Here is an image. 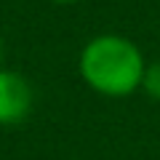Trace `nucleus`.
Segmentation results:
<instances>
[{
	"instance_id": "nucleus-1",
	"label": "nucleus",
	"mask_w": 160,
	"mask_h": 160,
	"mask_svg": "<svg viewBox=\"0 0 160 160\" xmlns=\"http://www.w3.org/2000/svg\"><path fill=\"white\" fill-rule=\"evenodd\" d=\"M147 69L142 48L131 38L118 32L96 35L80 48L78 72L91 91L99 96L123 99L142 91V78Z\"/></svg>"
},
{
	"instance_id": "nucleus-2",
	"label": "nucleus",
	"mask_w": 160,
	"mask_h": 160,
	"mask_svg": "<svg viewBox=\"0 0 160 160\" xmlns=\"http://www.w3.org/2000/svg\"><path fill=\"white\" fill-rule=\"evenodd\" d=\"M35 107V91L22 72L0 69V126H19Z\"/></svg>"
},
{
	"instance_id": "nucleus-3",
	"label": "nucleus",
	"mask_w": 160,
	"mask_h": 160,
	"mask_svg": "<svg viewBox=\"0 0 160 160\" xmlns=\"http://www.w3.org/2000/svg\"><path fill=\"white\" fill-rule=\"evenodd\" d=\"M142 91L149 99L160 102V59L147 62V69H144V78H142Z\"/></svg>"
},
{
	"instance_id": "nucleus-4",
	"label": "nucleus",
	"mask_w": 160,
	"mask_h": 160,
	"mask_svg": "<svg viewBox=\"0 0 160 160\" xmlns=\"http://www.w3.org/2000/svg\"><path fill=\"white\" fill-rule=\"evenodd\" d=\"M51 3H56V6H75V3H80V0H51Z\"/></svg>"
},
{
	"instance_id": "nucleus-5",
	"label": "nucleus",
	"mask_w": 160,
	"mask_h": 160,
	"mask_svg": "<svg viewBox=\"0 0 160 160\" xmlns=\"http://www.w3.org/2000/svg\"><path fill=\"white\" fill-rule=\"evenodd\" d=\"M3 53H6V48H3V38H0V64H3ZM3 69V67H0Z\"/></svg>"
}]
</instances>
